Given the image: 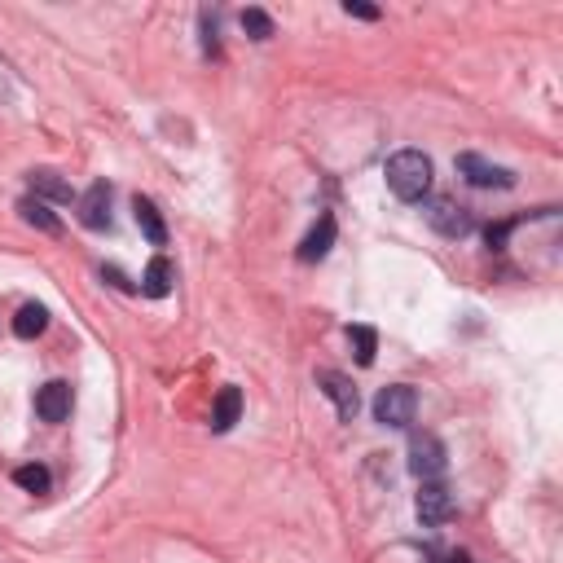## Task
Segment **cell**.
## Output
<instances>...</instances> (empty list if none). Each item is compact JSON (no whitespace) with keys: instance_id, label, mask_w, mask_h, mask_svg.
Masks as SVG:
<instances>
[{"instance_id":"obj_17","label":"cell","mask_w":563,"mask_h":563,"mask_svg":"<svg viewBox=\"0 0 563 563\" xmlns=\"http://www.w3.org/2000/svg\"><path fill=\"white\" fill-rule=\"evenodd\" d=\"M348 339H352V348H357V366H374V352H379L374 326H348Z\"/></svg>"},{"instance_id":"obj_10","label":"cell","mask_w":563,"mask_h":563,"mask_svg":"<svg viewBox=\"0 0 563 563\" xmlns=\"http://www.w3.org/2000/svg\"><path fill=\"white\" fill-rule=\"evenodd\" d=\"M330 247H335V216L322 212V216H317V225L308 229L304 242H300V260L304 264H317V260H326Z\"/></svg>"},{"instance_id":"obj_7","label":"cell","mask_w":563,"mask_h":563,"mask_svg":"<svg viewBox=\"0 0 563 563\" xmlns=\"http://www.w3.org/2000/svg\"><path fill=\"white\" fill-rule=\"evenodd\" d=\"M317 388H322L330 401H335V410H339V418H344V423H352V418H357L361 396H357V388H352L348 374H339V370H317Z\"/></svg>"},{"instance_id":"obj_5","label":"cell","mask_w":563,"mask_h":563,"mask_svg":"<svg viewBox=\"0 0 563 563\" xmlns=\"http://www.w3.org/2000/svg\"><path fill=\"white\" fill-rule=\"evenodd\" d=\"M427 220H432V229L445 238H467L471 229H476V216L462 203H454V198H436V203L427 207Z\"/></svg>"},{"instance_id":"obj_14","label":"cell","mask_w":563,"mask_h":563,"mask_svg":"<svg viewBox=\"0 0 563 563\" xmlns=\"http://www.w3.org/2000/svg\"><path fill=\"white\" fill-rule=\"evenodd\" d=\"M31 190H36L31 198H40V203H44V198H53V203H71V185H66L58 172H49V168L31 172Z\"/></svg>"},{"instance_id":"obj_11","label":"cell","mask_w":563,"mask_h":563,"mask_svg":"<svg viewBox=\"0 0 563 563\" xmlns=\"http://www.w3.org/2000/svg\"><path fill=\"white\" fill-rule=\"evenodd\" d=\"M132 216H137V229H141V234H146V242H150V247H168V225H163L159 207H154L146 194H137V198H132Z\"/></svg>"},{"instance_id":"obj_20","label":"cell","mask_w":563,"mask_h":563,"mask_svg":"<svg viewBox=\"0 0 563 563\" xmlns=\"http://www.w3.org/2000/svg\"><path fill=\"white\" fill-rule=\"evenodd\" d=\"M511 234H515V220H502V225H489V229H484V238H489V247H493V251H502Z\"/></svg>"},{"instance_id":"obj_19","label":"cell","mask_w":563,"mask_h":563,"mask_svg":"<svg viewBox=\"0 0 563 563\" xmlns=\"http://www.w3.org/2000/svg\"><path fill=\"white\" fill-rule=\"evenodd\" d=\"M242 31H247L251 40H269L273 36V18L264 14V9H242Z\"/></svg>"},{"instance_id":"obj_13","label":"cell","mask_w":563,"mask_h":563,"mask_svg":"<svg viewBox=\"0 0 563 563\" xmlns=\"http://www.w3.org/2000/svg\"><path fill=\"white\" fill-rule=\"evenodd\" d=\"M242 414V392L238 388H220L216 405H212V432H229Z\"/></svg>"},{"instance_id":"obj_2","label":"cell","mask_w":563,"mask_h":563,"mask_svg":"<svg viewBox=\"0 0 563 563\" xmlns=\"http://www.w3.org/2000/svg\"><path fill=\"white\" fill-rule=\"evenodd\" d=\"M414 410H418V392L410 383H392L374 396V418L383 427H410L414 423Z\"/></svg>"},{"instance_id":"obj_23","label":"cell","mask_w":563,"mask_h":563,"mask_svg":"<svg viewBox=\"0 0 563 563\" xmlns=\"http://www.w3.org/2000/svg\"><path fill=\"white\" fill-rule=\"evenodd\" d=\"M449 563H476V559H467V555H454V559H449Z\"/></svg>"},{"instance_id":"obj_6","label":"cell","mask_w":563,"mask_h":563,"mask_svg":"<svg viewBox=\"0 0 563 563\" xmlns=\"http://www.w3.org/2000/svg\"><path fill=\"white\" fill-rule=\"evenodd\" d=\"M414 511H418V520H423L427 528H436V524L454 520V498H449V489L440 480H427L423 489H418V498H414Z\"/></svg>"},{"instance_id":"obj_21","label":"cell","mask_w":563,"mask_h":563,"mask_svg":"<svg viewBox=\"0 0 563 563\" xmlns=\"http://www.w3.org/2000/svg\"><path fill=\"white\" fill-rule=\"evenodd\" d=\"M344 14H348V18H361V22H379V9H374V5H361V0H348Z\"/></svg>"},{"instance_id":"obj_4","label":"cell","mask_w":563,"mask_h":563,"mask_svg":"<svg viewBox=\"0 0 563 563\" xmlns=\"http://www.w3.org/2000/svg\"><path fill=\"white\" fill-rule=\"evenodd\" d=\"M445 467H449V458H445V445L432 436V432H414L410 436V471L418 480H440L445 476Z\"/></svg>"},{"instance_id":"obj_1","label":"cell","mask_w":563,"mask_h":563,"mask_svg":"<svg viewBox=\"0 0 563 563\" xmlns=\"http://www.w3.org/2000/svg\"><path fill=\"white\" fill-rule=\"evenodd\" d=\"M383 176H388V190L401 203H423L427 190H432V159L423 150H396Z\"/></svg>"},{"instance_id":"obj_15","label":"cell","mask_w":563,"mask_h":563,"mask_svg":"<svg viewBox=\"0 0 563 563\" xmlns=\"http://www.w3.org/2000/svg\"><path fill=\"white\" fill-rule=\"evenodd\" d=\"M44 326H49V308L44 304H22L18 308V317H14L18 339H36V335H44Z\"/></svg>"},{"instance_id":"obj_9","label":"cell","mask_w":563,"mask_h":563,"mask_svg":"<svg viewBox=\"0 0 563 563\" xmlns=\"http://www.w3.org/2000/svg\"><path fill=\"white\" fill-rule=\"evenodd\" d=\"M71 405H75L71 383L53 379V383H44V388H36V414L44 423H66V418H71Z\"/></svg>"},{"instance_id":"obj_22","label":"cell","mask_w":563,"mask_h":563,"mask_svg":"<svg viewBox=\"0 0 563 563\" xmlns=\"http://www.w3.org/2000/svg\"><path fill=\"white\" fill-rule=\"evenodd\" d=\"M106 278H110V282H115V286H119V291H132V282H128V278H124V273H119V269H106Z\"/></svg>"},{"instance_id":"obj_12","label":"cell","mask_w":563,"mask_h":563,"mask_svg":"<svg viewBox=\"0 0 563 563\" xmlns=\"http://www.w3.org/2000/svg\"><path fill=\"white\" fill-rule=\"evenodd\" d=\"M172 282H176V269L168 256H154L146 264V273H141V291L150 295V300H163V295H172Z\"/></svg>"},{"instance_id":"obj_8","label":"cell","mask_w":563,"mask_h":563,"mask_svg":"<svg viewBox=\"0 0 563 563\" xmlns=\"http://www.w3.org/2000/svg\"><path fill=\"white\" fill-rule=\"evenodd\" d=\"M110 198H115V190H110V181H93L88 190L80 194V225L84 229H110Z\"/></svg>"},{"instance_id":"obj_18","label":"cell","mask_w":563,"mask_h":563,"mask_svg":"<svg viewBox=\"0 0 563 563\" xmlns=\"http://www.w3.org/2000/svg\"><path fill=\"white\" fill-rule=\"evenodd\" d=\"M14 484L18 489H27V493H49L53 476H49V467H40V462H27V467L14 471Z\"/></svg>"},{"instance_id":"obj_16","label":"cell","mask_w":563,"mask_h":563,"mask_svg":"<svg viewBox=\"0 0 563 563\" xmlns=\"http://www.w3.org/2000/svg\"><path fill=\"white\" fill-rule=\"evenodd\" d=\"M18 212H22V220H27V225L44 229V234H62V220L53 216L49 207L40 203V198H22V203H18Z\"/></svg>"},{"instance_id":"obj_3","label":"cell","mask_w":563,"mask_h":563,"mask_svg":"<svg viewBox=\"0 0 563 563\" xmlns=\"http://www.w3.org/2000/svg\"><path fill=\"white\" fill-rule=\"evenodd\" d=\"M454 168L462 181H471L476 190H511L515 185V172L511 168H498V163H489V159H480V154H458L454 159Z\"/></svg>"}]
</instances>
